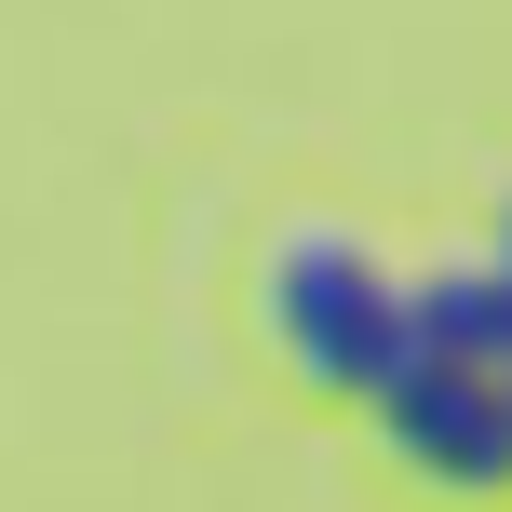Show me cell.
I'll return each mask as SVG.
<instances>
[{
    "label": "cell",
    "mask_w": 512,
    "mask_h": 512,
    "mask_svg": "<svg viewBox=\"0 0 512 512\" xmlns=\"http://www.w3.org/2000/svg\"><path fill=\"white\" fill-rule=\"evenodd\" d=\"M405 310H418V351L499 364V378H512V270H432Z\"/></svg>",
    "instance_id": "3957f363"
},
{
    "label": "cell",
    "mask_w": 512,
    "mask_h": 512,
    "mask_svg": "<svg viewBox=\"0 0 512 512\" xmlns=\"http://www.w3.org/2000/svg\"><path fill=\"white\" fill-rule=\"evenodd\" d=\"M378 432H391L405 472H432V486H459V499H499L512 486V378H499V364L418 351L405 378L378 391Z\"/></svg>",
    "instance_id": "7a4b0ae2"
},
{
    "label": "cell",
    "mask_w": 512,
    "mask_h": 512,
    "mask_svg": "<svg viewBox=\"0 0 512 512\" xmlns=\"http://www.w3.org/2000/svg\"><path fill=\"white\" fill-rule=\"evenodd\" d=\"M499 270H512V216H499Z\"/></svg>",
    "instance_id": "277c9868"
},
{
    "label": "cell",
    "mask_w": 512,
    "mask_h": 512,
    "mask_svg": "<svg viewBox=\"0 0 512 512\" xmlns=\"http://www.w3.org/2000/svg\"><path fill=\"white\" fill-rule=\"evenodd\" d=\"M270 337H283V364H297V378L364 391V405L418 364V310H405V283H378L337 230H297V243L270 256Z\"/></svg>",
    "instance_id": "6da1fadb"
}]
</instances>
